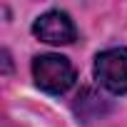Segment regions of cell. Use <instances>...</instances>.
<instances>
[{"instance_id": "cell-5", "label": "cell", "mask_w": 127, "mask_h": 127, "mask_svg": "<svg viewBox=\"0 0 127 127\" xmlns=\"http://www.w3.org/2000/svg\"><path fill=\"white\" fill-rule=\"evenodd\" d=\"M3 65H5V75L10 72V55H8V50H3Z\"/></svg>"}, {"instance_id": "cell-4", "label": "cell", "mask_w": 127, "mask_h": 127, "mask_svg": "<svg viewBox=\"0 0 127 127\" xmlns=\"http://www.w3.org/2000/svg\"><path fill=\"white\" fill-rule=\"evenodd\" d=\"M75 112H77L85 122H90V120H95L97 115H105V112H107V102H105V97L95 95L92 90H82V92L77 95V100H75Z\"/></svg>"}, {"instance_id": "cell-3", "label": "cell", "mask_w": 127, "mask_h": 127, "mask_svg": "<svg viewBox=\"0 0 127 127\" xmlns=\"http://www.w3.org/2000/svg\"><path fill=\"white\" fill-rule=\"evenodd\" d=\"M32 32L42 42H50V45H70L77 37V30H75L70 15L62 13V10H47V13H42L35 20Z\"/></svg>"}, {"instance_id": "cell-2", "label": "cell", "mask_w": 127, "mask_h": 127, "mask_svg": "<svg viewBox=\"0 0 127 127\" xmlns=\"http://www.w3.org/2000/svg\"><path fill=\"white\" fill-rule=\"evenodd\" d=\"M95 77L107 92L125 95L127 92V47L102 50L95 57Z\"/></svg>"}, {"instance_id": "cell-1", "label": "cell", "mask_w": 127, "mask_h": 127, "mask_svg": "<svg viewBox=\"0 0 127 127\" xmlns=\"http://www.w3.org/2000/svg\"><path fill=\"white\" fill-rule=\"evenodd\" d=\"M32 77L40 90L50 95H62L75 85V67L62 55H37L32 60Z\"/></svg>"}]
</instances>
